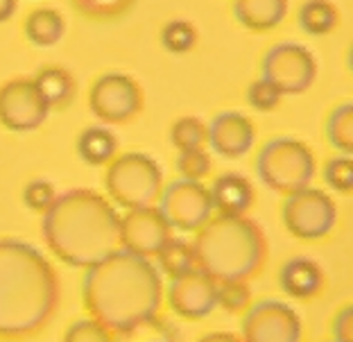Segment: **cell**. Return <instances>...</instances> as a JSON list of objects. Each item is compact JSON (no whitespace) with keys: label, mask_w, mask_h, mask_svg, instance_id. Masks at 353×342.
Wrapping results in <instances>:
<instances>
[{"label":"cell","mask_w":353,"mask_h":342,"mask_svg":"<svg viewBox=\"0 0 353 342\" xmlns=\"http://www.w3.org/2000/svg\"><path fill=\"white\" fill-rule=\"evenodd\" d=\"M161 270L141 254L120 248L107 259L86 268L82 304L86 313L102 322L114 338L132 336L154 324L163 306Z\"/></svg>","instance_id":"obj_1"},{"label":"cell","mask_w":353,"mask_h":342,"mask_svg":"<svg viewBox=\"0 0 353 342\" xmlns=\"http://www.w3.org/2000/svg\"><path fill=\"white\" fill-rule=\"evenodd\" d=\"M41 234L54 256L70 268L86 270L123 248L118 211L88 188L57 195L43 213Z\"/></svg>","instance_id":"obj_2"},{"label":"cell","mask_w":353,"mask_h":342,"mask_svg":"<svg viewBox=\"0 0 353 342\" xmlns=\"http://www.w3.org/2000/svg\"><path fill=\"white\" fill-rule=\"evenodd\" d=\"M59 301V279L41 252L23 241H0V338L41 331Z\"/></svg>","instance_id":"obj_3"},{"label":"cell","mask_w":353,"mask_h":342,"mask_svg":"<svg viewBox=\"0 0 353 342\" xmlns=\"http://www.w3.org/2000/svg\"><path fill=\"white\" fill-rule=\"evenodd\" d=\"M197 268L218 281H250L268 261V238L252 218L215 216L195 232Z\"/></svg>","instance_id":"obj_4"},{"label":"cell","mask_w":353,"mask_h":342,"mask_svg":"<svg viewBox=\"0 0 353 342\" xmlns=\"http://www.w3.org/2000/svg\"><path fill=\"white\" fill-rule=\"evenodd\" d=\"M256 174L272 193L290 195L312 184L317 161L312 150L294 137H276L268 141L256 157Z\"/></svg>","instance_id":"obj_5"},{"label":"cell","mask_w":353,"mask_h":342,"mask_svg":"<svg viewBox=\"0 0 353 342\" xmlns=\"http://www.w3.org/2000/svg\"><path fill=\"white\" fill-rule=\"evenodd\" d=\"M104 188L109 197L123 209L150 206L161 197L163 170L154 159L143 152L116 154L104 174Z\"/></svg>","instance_id":"obj_6"},{"label":"cell","mask_w":353,"mask_h":342,"mask_svg":"<svg viewBox=\"0 0 353 342\" xmlns=\"http://www.w3.org/2000/svg\"><path fill=\"white\" fill-rule=\"evenodd\" d=\"M281 222L299 241H322L338 225V206L322 188H299L285 195Z\"/></svg>","instance_id":"obj_7"},{"label":"cell","mask_w":353,"mask_h":342,"mask_svg":"<svg viewBox=\"0 0 353 342\" xmlns=\"http://www.w3.org/2000/svg\"><path fill=\"white\" fill-rule=\"evenodd\" d=\"M261 75L274 82L283 95H301L315 84L317 59L308 46L296 41H281L265 52Z\"/></svg>","instance_id":"obj_8"},{"label":"cell","mask_w":353,"mask_h":342,"mask_svg":"<svg viewBox=\"0 0 353 342\" xmlns=\"http://www.w3.org/2000/svg\"><path fill=\"white\" fill-rule=\"evenodd\" d=\"M143 102L141 84L127 73H104L88 91V107L104 125L130 123L143 111Z\"/></svg>","instance_id":"obj_9"},{"label":"cell","mask_w":353,"mask_h":342,"mask_svg":"<svg viewBox=\"0 0 353 342\" xmlns=\"http://www.w3.org/2000/svg\"><path fill=\"white\" fill-rule=\"evenodd\" d=\"M159 209L163 211V216L172 225V229L186 234L202 229L215 213L208 186H204L202 181L183 177L170 181L161 190Z\"/></svg>","instance_id":"obj_10"},{"label":"cell","mask_w":353,"mask_h":342,"mask_svg":"<svg viewBox=\"0 0 353 342\" xmlns=\"http://www.w3.org/2000/svg\"><path fill=\"white\" fill-rule=\"evenodd\" d=\"M240 333L245 342H299L303 324L290 304L279 299H263L247 308Z\"/></svg>","instance_id":"obj_11"},{"label":"cell","mask_w":353,"mask_h":342,"mask_svg":"<svg viewBox=\"0 0 353 342\" xmlns=\"http://www.w3.org/2000/svg\"><path fill=\"white\" fill-rule=\"evenodd\" d=\"M50 111L34 77H16L0 86V125L10 132L37 130Z\"/></svg>","instance_id":"obj_12"},{"label":"cell","mask_w":353,"mask_h":342,"mask_svg":"<svg viewBox=\"0 0 353 342\" xmlns=\"http://www.w3.org/2000/svg\"><path fill=\"white\" fill-rule=\"evenodd\" d=\"M170 238L172 225L154 204L130 209L120 218V241H123V250L127 252L157 259Z\"/></svg>","instance_id":"obj_13"},{"label":"cell","mask_w":353,"mask_h":342,"mask_svg":"<svg viewBox=\"0 0 353 342\" xmlns=\"http://www.w3.org/2000/svg\"><path fill=\"white\" fill-rule=\"evenodd\" d=\"M220 281L195 268L188 274L170 279L168 285V304L181 320H206L218 308Z\"/></svg>","instance_id":"obj_14"},{"label":"cell","mask_w":353,"mask_h":342,"mask_svg":"<svg viewBox=\"0 0 353 342\" xmlns=\"http://www.w3.org/2000/svg\"><path fill=\"white\" fill-rule=\"evenodd\" d=\"M206 145L215 157L222 159H243L252 152L256 143L254 123L240 111H222L206 125Z\"/></svg>","instance_id":"obj_15"},{"label":"cell","mask_w":353,"mask_h":342,"mask_svg":"<svg viewBox=\"0 0 353 342\" xmlns=\"http://www.w3.org/2000/svg\"><path fill=\"white\" fill-rule=\"evenodd\" d=\"M208 190H211L213 209L218 216H227V218L247 216L256 202L254 184L243 172L218 174L213 179V184L208 186Z\"/></svg>","instance_id":"obj_16"},{"label":"cell","mask_w":353,"mask_h":342,"mask_svg":"<svg viewBox=\"0 0 353 342\" xmlns=\"http://www.w3.org/2000/svg\"><path fill=\"white\" fill-rule=\"evenodd\" d=\"M324 270L308 256H294L279 270V285L290 299L308 301L324 290Z\"/></svg>","instance_id":"obj_17"},{"label":"cell","mask_w":353,"mask_h":342,"mask_svg":"<svg viewBox=\"0 0 353 342\" xmlns=\"http://www.w3.org/2000/svg\"><path fill=\"white\" fill-rule=\"evenodd\" d=\"M290 0H234L236 21L250 32L276 30L285 21Z\"/></svg>","instance_id":"obj_18"},{"label":"cell","mask_w":353,"mask_h":342,"mask_svg":"<svg viewBox=\"0 0 353 342\" xmlns=\"http://www.w3.org/2000/svg\"><path fill=\"white\" fill-rule=\"evenodd\" d=\"M77 154L88 165H109L118 154V139L114 132H109L104 125H93L79 134Z\"/></svg>","instance_id":"obj_19"},{"label":"cell","mask_w":353,"mask_h":342,"mask_svg":"<svg viewBox=\"0 0 353 342\" xmlns=\"http://www.w3.org/2000/svg\"><path fill=\"white\" fill-rule=\"evenodd\" d=\"M39 91L43 93L50 109H63L75 100L77 82L73 73L63 66H46L34 75Z\"/></svg>","instance_id":"obj_20"},{"label":"cell","mask_w":353,"mask_h":342,"mask_svg":"<svg viewBox=\"0 0 353 342\" xmlns=\"http://www.w3.org/2000/svg\"><path fill=\"white\" fill-rule=\"evenodd\" d=\"M23 30H26V37L32 46L50 48L61 41L63 32H66V21L52 7H37L28 14Z\"/></svg>","instance_id":"obj_21"},{"label":"cell","mask_w":353,"mask_h":342,"mask_svg":"<svg viewBox=\"0 0 353 342\" xmlns=\"http://www.w3.org/2000/svg\"><path fill=\"white\" fill-rule=\"evenodd\" d=\"M296 23L310 37H326L338 28L340 12L331 0H306L296 12Z\"/></svg>","instance_id":"obj_22"},{"label":"cell","mask_w":353,"mask_h":342,"mask_svg":"<svg viewBox=\"0 0 353 342\" xmlns=\"http://www.w3.org/2000/svg\"><path fill=\"white\" fill-rule=\"evenodd\" d=\"M157 261H159V270H161L165 276H170V279L188 274L197 268L192 243L183 241V238H174V236L165 243V248L159 252Z\"/></svg>","instance_id":"obj_23"},{"label":"cell","mask_w":353,"mask_h":342,"mask_svg":"<svg viewBox=\"0 0 353 342\" xmlns=\"http://www.w3.org/2000/svg\"><path fill=\"white\" fill-rule=\"evenodd\" d=\"M326 139L335 152L353 157V102H342L328 114Z\"/></svg>","instance_id":"obj_24"},{"label":"cell","mask_w":353,"mask_h":342,"mask_svg":"<svg viewBox=\"0 0 353 342\" xmlns=\"http://www.w3.org/2000/svg\"><path fill=\"white\" fill-rule=\"evenodd\" d=\"M161 46L172 54H186L197 46V28L186 19H174L161 30Z\"/></svg>","instance_id":"obj_25"},{"label":"cell","mask_w":353,"mask_h":342,"mask_svg":"<svg viewBox=\"0 0 353 342\" xmlns=\"http://www.w3.org/2000/svg\"><path fill=\"white\" fill-rule=\"evenodd\" d=\"M206 123L197 116H183L179 121H174L170 127V143L179 150H192V148H204L206 145Z\"/></svg>","instance_id":"obj_26"},{"label":"cell","mask_w":353,"mask_h":342,"mask_svg":"<svg viewBox=\"0 0 353 342\" xmlns=\"http://www.w3.org/2000/svg\"><path fill=\"white\" fill-rule=\"evenodd\" d=\"M324 184L340 195H351L353 193V157L351 154H340L331 157L322 168Z\"/></svg>","instance_id":"obj_27"},{"label":"cell","mask_w":353,"mask_h":342,"mask_svg":"<svg viewBox=\"0 0 353 342\" xmlns=\"http://www.w3.org/2000/svg\"><path fill=\"white\" fill-rule=\"evenodd\" d=\"M174 168L179 172V177H183V179L204 181L208 174L213 172V157L206 148L181 150L174 161Z\"/></svg>","instance_id":"obj_28"},{"label":"cell","mask_w":353,"mask_h":342,"mask_svg":"<svg viewBox=\"0 0 353 342\" xmlns=\"http://www.w3.org/2000/svg\"><path fill=\"white\" fill-rule=\"evenodd\" d=\"M134 3L136 0H73V7L86 19L111 21L130 12Z\"/></svg>","instance_id":"obj_29"},{"label":"cell","mask_w":353,"mask_h":342,"mask_svg":"<svg viewBox=\"0 0 353 342\" xmlns=\"http://www.w3.org/2000/svg\"><path fill=\"white\" fill-rule=\"evenodd\" d=\"M252 306V288L243 279L220 281L218 288V308L227 313H243Z\"/></svg>","instance_id":"obj_30"},{"label":"cell","mask_w":353,"mask_h":342,"mask_svg":"<svg viewBox=\"0 0 353 342\" xmlns=\"http://www.w3.org/2000/svg\"><path fill=\"white\" fill-rule=\"evenodd\" d=\"M283 98L285 95L281 93L279 86L263 75L259 79H254V82L250 84V89H247V102H250L252 109L261 111V114H270V111H274Z\"/></svg>","instance_id":"obj_31"},{"label":"cell","mask_w":353,"mask_h":342,"mask_svg":"<svg viewBox=\"0 0 353 342\" xmlns=\"http://www.w3.org/2000/svg\"><path fill=\"white\" fill-rule=\"evenodd\" d=\"M57 200V190L48 179H32L30 184L23 188V202L30 211L46 213Z\"/></svg>","instance_id":"obj_32"},{"label":"cell","mask_w":353,"mask_h":342,"mask_svg":"<svg viewBox=\"0 0 353 342\" xmlns=\"http://www.w3.org/2000/svg\"><path fill=\"white\" fill-rule=\"evenodd\" d=\"M63 340L66 342H109L116 338L102 322L91 317V320H77L73 327L66 331Z\"/></svg>","instance_id":"obj_33"},{"label":"cell","mask_w":353,"mask_h":342,"mask_svg":"<svg viewBox=\"0 0 353 342\" xmlns=\"http://www.w3.org/2000/svg\"><path fill=\"white\" fill-rule=\"evenodd\" d=\"M331 333L335 342H353V304L344 306L342 311L333 317Z\"/></svg>","instance_id":"obj_34"},{"label":"cell","mask_w":353,"mask_h":342,"mask_svg":"<svg viewBox=\"0 0 353 342\" xmlns=\"http://www.w3.org/2000/svg\"><path fill=\"white\" fill-rule=\"evenodd\" d=\"M16 7H19V0H0V23L10 21L16 12Z\"/></svg>","instance_id":"obj_35"},{"label":"cell","mask_w":353,"mask_h":342,"mask_svg":"<svg viewBox=\"0 0 353 342\" xmlns=\"http://www.w3.org/2000/svg\"><path fill=\"white\" fill-rule=\"evenodd\" d=\"M204 342H220V340H224V342H236L238 338L234 336V333H206V336L202 338Z\"/></svg>","instance_id":"obj_36"},{"label":"cell","mask_w":353,"mask_h":342,"mask_svg":"<svg viewBox=\"0 0 353 342\" xmlns=\"http://www.w3.org/2000/svg\"><path fill=\"white\" fill-rule=\"evenodd\" d=\"M347 66H349V70H351V73H353V43H351L349 52H347Z\"/></svg>","instance_id":"obj_37"}]
</instances>
